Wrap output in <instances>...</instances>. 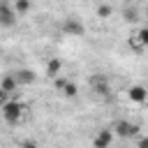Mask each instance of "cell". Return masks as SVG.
<instances>
[{
  "instance_id": "obj_6",
  "label": "cell",
  "mask_w": 148,
  "mask_h": 148,
  "mask_svg": "<svg viewBox=\"0 0 148 148\" xmlns=\"http://www.w3.org/2000/svg\"><path fill=\"white\" fill-rule=\"evenodd\" d=\"M111 141H113V130H99L92 139V146L95 148H106V146H111Z\"/></svg>"
},
{
  "instance_id": "obj_8",
  "label": "cell",
  "mask_w": 148,
  "mask_h": 148,
  "mask_svg": "<svg viewBox=\"0 0 148 148\" xmlns=\"http://www.w3.org/2000/svg\"><path fill=\"white\" fill-rule=\"evenodd\" d=\"M14 76H16L18 86H32V83L37 81V74H35L32 69H16Z\"/></svg>"
},
{
  "instance_id": "obj_13",
  "label": "cell",
  "mask_w": 148,
  "mask_h": 148,
  "mask_svg": "<svg viewBox=\"0 0 148 148\" xmlns=\"http://www.w3.org/2000/svg\"><path fill=\"white\" fill-rule=\"evenodd\" d=\"M111 14H113L111 5H99V7H97V18H109Z\"/></svg>"
},
{
  "instance_id": "obj_15",
  "label": "cell",
  "mask_w": 148,
  "mask_h": 148,
  "mask_svg": "<svg viewBox=\"0 0 148 148\" xmlns=\"http://www.w3.org/2000/svg\"><path fill=\"white\" fill-rule=\"evenodd\" d=\"M136 39L143 44V49H148V25H146V28H141V30L136 32Z\"/></svg>"
},
{
  "instance_id": "obj_2",
  "label": "cell",
  "mask_w": 148,
  "mask_h": 148,
  "mask_svg": "<svg viewBox=\"0 0 148 148\" xmlns=\"http://www.w3.org/2000/svg\"><path fill=\"white\" fill-rule=\"evenodd\" d=\"M62 32L69 35V37H83L86 35V25L79 16H67L62 21Z\"/></svg>"
},
{
  "instance_id": "obj_11",
  "label": "cell",
  "mask_w": 148,
  "mask_h": 148,
  "mask_svg": "<svg viewBox=\"0 0 148 148\" xmlns=\"http://www.w3.org/2000/svg\"><path fill=\"white\" fill-rule=\"evenodd\" d=\"M65 97H76L79 95V88H76V83H72V81H65V86H62V90H60Z\"/></svg>"
},
{
  "instance_id": "obj_14",
  "label": "cell",
  "mask_w": 148,
  "mask_h": 148,
  "mask_svg": "<svg viewBox=\"0 0 148 148\" xmlns=\"http://www.w3.org/2000/svg\"><path fill=\"white\" fill-rule=\"evenodd\" d=\"M123 18H125L127 23H134V21H139V12H136V9H130V7H127V9L123 12Z\"/></svg>"
},
{
  "instance_id": "obj_9",
  "label": "cell",
  "mask_w": 148,
  "mask_h": 148,
  "mask_svg": "<svg viewBox=\"0 0 148 148\" xmlns=\"http://www.w3.org/2000/svg\"><path fill=\"white\" fill-rule=\"evenodd\" d=\"M90 86H92V90H95L97 95H102V97H104V95H109V90H111L104 76H95V79H90Z\"/></svg>"
},
{
  "instance_id": "obj_17",
  "label": "cell",
  "mask_w": 148,
  "mask_h": 148,
  "mask_svg": "<svg viewBox=\"0 0 148 148\" xmlns=\"http://www.w3.org/2000/svg\"><path fill=\"white\" fill-rule=\"evenodd\" d=\"M123 2H125V5H132V2H134V0H123Z\"/></svg>"
},
{
  "instance_id": "obj_7",
  "label": "cell",
  "mask_w": 148,
  "mask_h": 148,
  "mask_svg": "<svg viewBox=\"0 0 148 148\" xmlns=\"http://www.w3.org/2000/svg\"><path fill=\"white\" fill-rule=\"evenodd\" d=\"M21 86H18V81H16V76H14V72H9V74H5L2 79H0V90H5V92H16Z\"/></svg>"
},
{
  "instance_id": "obj_16",
  "label": "cell",
  "mask_w": 148,
  "mask_h": 148,
  "mask_svg": "<svg viewBox=\"0 0 148 148\" xmlns=\"http://www.w3.org/2000/svg\"><path fill=\"white\" fill-rule=\"evenodd\" d=\"M139 146H141V148H148V136H143V139H139Z\"/></svg>"
},
{
  "instance_id": "obj_3",
  "label": "cell",
  "mask_w": 148,
  "mask_h": 148,
  "mask_svg": "<svg viewBox=\"0 0 148 148\" xmlns=\"http://www.w3.org/2000/svg\"><path fill=\"white\" fill-rule=\"evenodd\" d=\"M113 132L123 139H130V136H136L139 134V125L136 123H130V120H118L113 123Z\"/></svg>"
},
{
  "instance_id": "obj_1",
  "label": "cell",
  "mask_w": 148,
  "mask_h": 148,
  "mask_svg": "<svg viewBox=\"0 0 148 148\" xmlns=\"http://www.w3.org/2000/svg\"><path fill=\"white\" fill-rule=\"evenodd\" d=\"M0 113H2V120L14 127V125H18L21 118H23V104H21L18 99H7V102L0 106Z\"/></svg>"
},
{
  "instance_id": "obj_4",
  "label": "cell",
  "mask_w": 148,
  "mask_h": 148,
  "mask_svg": "<svg viewBox=\"0 0 148 148\" xmlns=\"http://www.w3.org/2000/svg\"><path fill=\"white\" fill-rule=\"evenodd\" d=\"M16 9L12 7V5H7V2H2L0 0V25L2 28H12L14 23H16Z\"/></svg>"
},
{
  "instance_id": "obj_10",
  "label": "cell",
  "mask_w": 148,
  "mask_h": 148,
  "mask_svg": "<svg viewBox=\"0 0 148 148\" xmlns=\"http://www.w3.org/2000/svg\"><path fill=\"white\" fill-rule=\"evenodd\" d=\"M60 69H62V60L60 58H51L49 62H46V76H58L60 74Z\"/></svg>"
},
{
  "instance_id": "obj_12",
  "label": "cell",
  "mask_w": 148,
  "mask_h": 148,
  "mask_svg": "<svg viewBox=\"0 0 148 148\" xmlns=\"http://www.w3.org/2000/svg\"><path fill=\"white\" fill-rule=\"evenodd\" d=\"M14 9H16L18 16H21V14H28V12H30V0H16V2H14Z\"/></svg>"
},
{
  "instance_id": "obj_5",
  "label": "cell",
  "mask_w": 148,
  "mask_h": 148,
  "mask_svg": "<svg viewBox=\"0 0 148 148\" xmlns=\"http://www.w3.org/2000/svg\"><path fill=\"white\" fill-rule=\"evenodd\" d=\"M127 97H130V102H134V104H143V102L148 99V88H146V86H130V88H127Z\"/></svg>"
}]
</instances>
